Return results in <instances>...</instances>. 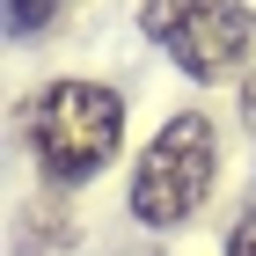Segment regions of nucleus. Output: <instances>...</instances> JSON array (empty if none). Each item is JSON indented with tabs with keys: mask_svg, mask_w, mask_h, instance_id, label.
I'll list each match as a JSON object with an SVG mask.
<instances>
[{
	"mask_svg": "<svg viewBox=\"0 0 256 256\" xmlns=\"http://www.w3.org/2000/svg\"><path fill=\"white\" fill-rule=\"evenodd\" d=\"M124 146V96L102 80H52L30 102V154L44 183H96Z\"/></svg>",
	"mask_w": 256,
	"mask_h": 256,
	"instance_id": "f257e3e1",
	"label": "nucleus"
},
{
	"mask_svg": "<svg viewBox=\"0 0 256 256\" xmlns=\"http://www.w3.org/2000/svg\"><path fill=\"white\" fill-rule=\"evenodd\" d=\"M212 176H220V132L212 118H168L154 139H146V154L132 168V220L139 227H183V220L205 212V198H212Z\"/></svg>",
	"mask_w": 256,
	"mask_h": 256,
	"instance_id": "f03ea898",
	"label": "nucleus"
},
{
	"mask_svg": "<svg viewBox=\"0 0 256 256\" xmlns=\"http://www.w3.org/2000/svg\"><path fill=\"white\" fill-rule=\"evenodd\" d=\"M139 22L190 80H227L256 52V8L249 0H146Z\"/></svg>",
	"mask_w": 256,
	"mask_h": 256,
	"instance_id": "7ed1b4c3",
	"label": "nucleus"
},
{
	"mask_svg": "<svg viewBox=\"0 0 256 256\" xmlns=\"http://www.w3.org/2000/svg\"><path fill=\"white\" fill-rule=\"evenodd\" d=\"M66 8H74V0H8V30H15V37H37V30L66 22Z\"/></svg>",
	"mask_w": 256,
	"mask_h": 256,
	"instance_id": "20e7f679",
	"label": "nucleus"
},
{
	"mask_svg": "<svg viewBox=\"0 0 256 256\" xmlns=\"http://www.w3.org/2000/svg\"><path fill=\"white\" fill-rule=\"evenodd\" d=\"M227 256H256V212H242V227L227 234Z\"/></svg>",
	"mask_w": 256,
	"mask_h": 256,
	"instance_id": "39448f33",
	"label": "nucleus"
}]
</instances>
